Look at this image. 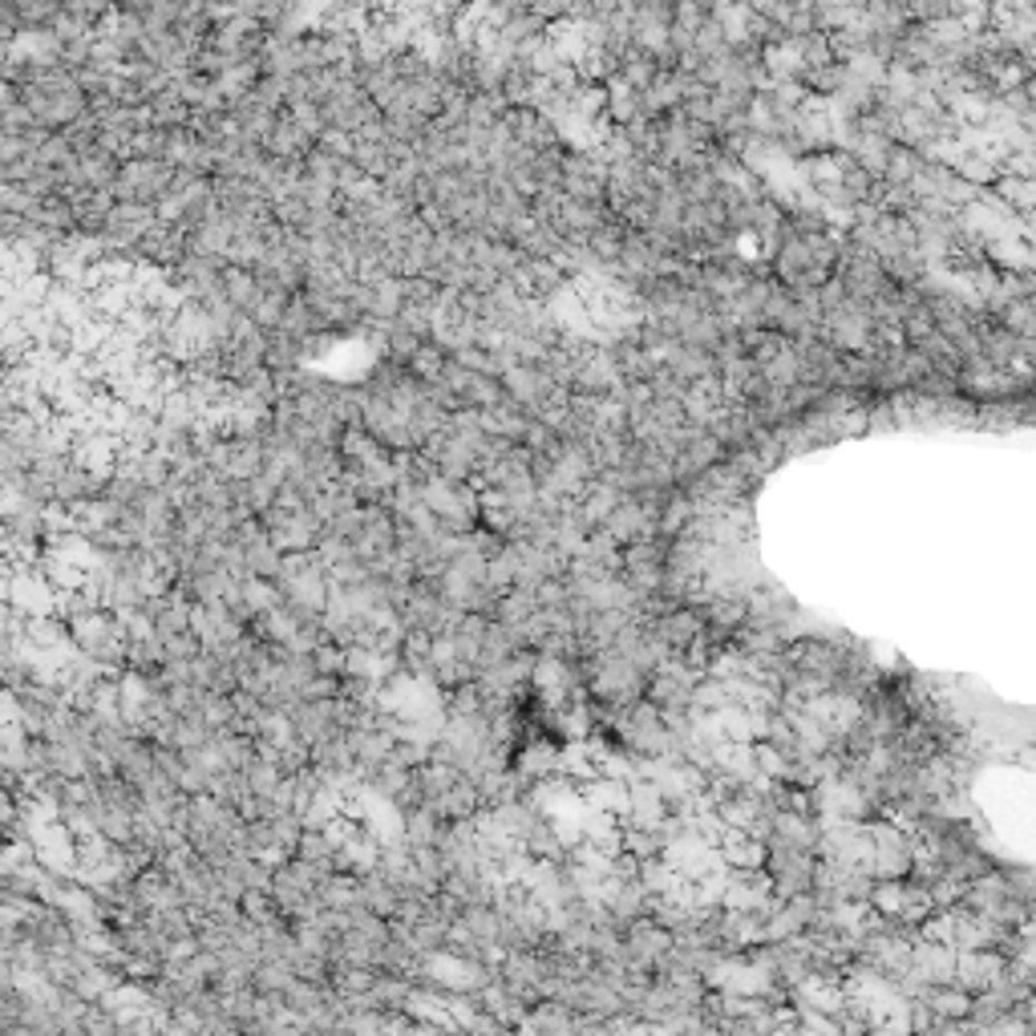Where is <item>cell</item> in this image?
<instances>
[{"label": "cell", "mask_w": 1036, "mask_h": 1036, "mask_svg": "<svg viewBox=\"0 0 1036 1036\" xmlns=\"http://www.w3.org/2000/svg\"><path fill=\"white\" fill-rule=\"evenodd\" d=\"M175 179H179V170L170 167V162H162V158H122V170L114 179V195L155 207L175 187Z\"/></svg>", "instance_id": "obj_1"}, {"label": "cell", "mask_w": 1036, "mask_h": 1036, "mask_svg": "<svg viewBox=\"0 0 1036 1036\" xmlns=\"http://www.w3.org/2000/svg\"><path fill=\"white\" fill-rule=\"evenodd\" d=\"M526 9L535 12L539 21H546V29L551 24H559V21H568L571 17V0H523Z\"/></svg>", "instance_id": "obj_6"}, {"label": "cell", "mask_w": 1036, "mask_h": 1036, "mask_svg": "<svg viewBox=\"0 0 1036 1036\" xmlns=\"http://www.w3.org/2000/svg\"><path fill=\"white\" fill-rule=\"evenodd\" d=\"M313 146H316V138L308 135V130H304L288 110H284L276 122H272L268 135H264L259 150H264L268 158H279V162H304V155H308Z\"/></svg>", "instance_id": "obj_2"}, {"label": "cell", "mask_w": 1036, "mask_h": 1036, "mask_svg": "<svg viewBox=\"0 0 1036 1036\" xmlns=\"http://www.w3.org/2000/svg\"><path fill=\"white\" fill-rule=\"evenodd\" d=\"M17 9V29H53L61 17V0H12Z\"/></svg>", "instance_id": "obj_5"}, {"label": "cell", "mask_w": 1036, "mask_h": 1036, "mask_svg": "<svg viewBox=\"0 0 1036 1036\" xmlns=\"http://www.w3.org/2000/svg\"><path fill=\"white\" fill-rule=\"evenodd\" d=\"M73 170H78V187H114L118 170H122V158L110 155L106 146H90L73 158Z\"/></svg>", "instance_id": "obj_3"}, {"label": "cell", "mask_w": 1036, "mask_h": 1036, "mask_svg": "<svg viewBox=\"0 0 1036 1036\" xmlns=\"http://www.w3.org/2000/svg\"><path fill=\"white\" fill-rule=\"evenodd\" d=\"M190 101L182 98L175 86H167V90H158L155 98L146 101V118H150V126H162V130H175V126H190Z\"/></svg>", "instance_id": "obj_4"}]
</instances>
